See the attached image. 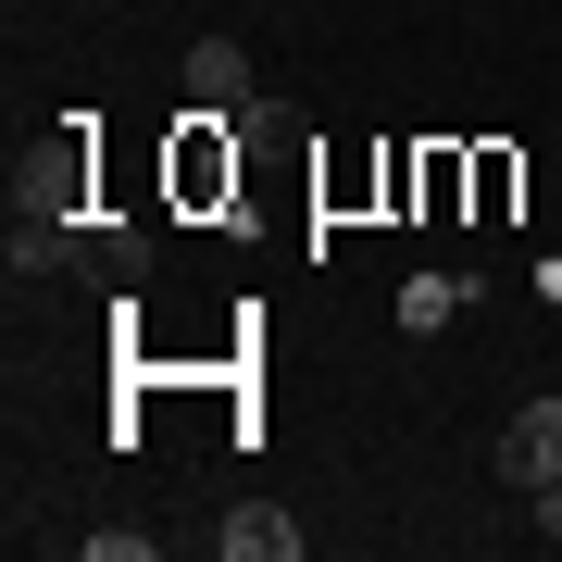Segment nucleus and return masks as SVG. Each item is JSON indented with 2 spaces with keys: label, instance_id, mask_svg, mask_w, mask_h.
Segmentation results:
<instances>
[{
  "label": "nucleus",
  "instance_id": "nucleus-5",
  "mask_svg": "<svg viewBox=\"0 0 562 562\" xmlns=\"http://www.w3.org/2000/svg\"><path fill=\"white\" fill-rule=\"evenodd\" d=\"M438 313H462V276H413V288H401V325L425 338V325H438Z\"/></svg>",
  "mask_w": 562,
  "mask_h": 562
},
{
  "label": "nucleus",
  "instance_id": "nucleus-3",
  "mask_svg": "<svg viewBox=\"0 0 562 562\" xmlns=\"http://www.w3.org/2000/svg\"><path fill=\"white\" fill-rule=\"evenodd\" d=\"M76 250H88V225L63 201H25L13 213V276H50V262H76Z\"/></svg>",
  "mask_w": 562,
  "mask_h": 562
},
{
  "label": "nucleus",
  "instance_id": "nucleus-6",
  "mask_svg": "<svg viewBox=\"0 0 562 562\" xmlns=\"http://www.w3.org/2000/svg\"><path fill=\"white\" fill-rule=\"evenodd\" d=\"M525 513H538V538L562 550V475H550V487H538V501H525Z\"/></svg>",
  "mask_w": 562,
  "mask_h": 562
},
{
  "label": "nucleus",
  "instance_id": "nucleus-4",
  "mask_svg": "<svg viewBox=\"0 0 562 562\" xmlns=\"http://www.w3.org/2000/svg\"><path fill=\"white\" fill-rule=\"evenodd\" d=\"M213 550H238V562H301V525L250 501V513H225V525H213Z\"/></svg>",
  "mask_w": 562,
  "mask_h": 562
},
{
  "label": "nucleus",
  "instance_id": "nucleus-2",
  "mask_svg": "<svg viewBox=\"0 0 562 562\" xmlns=\"http://www.w3.org/2000/svg\"><path fill=\"white\" fill-rule=\"evenodd\" d=\"M262 101V88H250V50L238 38H201V50H188V113H225V125H238Z\"/></svg>",
  "mask_w": 562,
  "mask_h": 562
},
{
  "label": "nucleus",
  "instance_id": "nucleus-1",
  "mask_svg": "<svg viewBox=\"0 0 562 562\" xmlns=\"http://www.w3.org/2000/svg\"><path fill=\"white\" fill-rule=\"evenodd\" d=\"M550 475H562V387H550V401H525V413L501 425V487H525V501H538Z\"/></svg>",
  "mask_w": 562,
  "mask_h": 562
}]
</instances>
